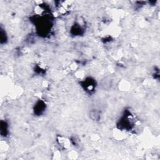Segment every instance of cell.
<instances>
[{
	"instance_id": "cell-5",
	"label": "cell",
	"mask_w": 160,
	"mask_h": 160,
	"mask_svg": "<svg viewBox=\"0 0 160 160\" xmlns=\"http://www.w3.org/2000/svg\"><path fill=\"white\" fill-rule=\"evenodd\" d=\"M1 35H0V38H1V43L3 44V43H5L7 41V35L6 34L5 31L1 28Z\"/></svg>"
},
{
	"instance_id": "cell-1",
	"label": "cell",
	"mask_w": 160,
	"mask_h": 160,
	"mask_svg": "<svg viewBox=\"0 0 160 160\" xmlns=\"http://www.w3.org/2000/svg\"><path fill=\"white\" fill-rule=\"evenodd\" d=\"M46 109V104L43 101H39L35 106L34 111L37 115H41Z\"/></svg>"
},
{
	"instance_id": "cell-3",
	"label": "cell",
	"mask_w": 160,
	"mask_h": 160,
	"mask_svg": "<svg viewBox=\"0 0 160 160\" xmlns=\"http://www.w3.org/2000/svg\"><path fill=\"white\" fill-rule=\"evenodd\" d=\"M83 29L81 26H80L79 24L77 25L74 24V26L71 28V33L74 35H80L83 33Z\"/></svg>"
},
{
	"instance_id": "cell-2",
	"label": "cell",
	"mask_w": 160,
	"mask_h": 160,
	"mask_svg": "<svg viewBox=\"0 0 160 160\" xmlns=\"http://www.w3.org/2000/svg\"><path fill=\"white\" fill-rule=\"evenodd\" d=\"M85 85L84 88L86 89L88 92H92L93 89L95 87V81H94V79H92L91 78H87L85 81Z\"/></svg>"
},
{
	"instance_id": "cell-4",
	"label": "cell",
	"mask_w": 160,
	"mask_h": 160,
	"mask_svg": "<svg viewBox=\"0 0 160 160\" xmlns=\"http://www.w3.org/2000/svg\"><path fill=\"white\" fill-rule=\"evenodd\" d=\"M8 133V125L6 121H1V134L2 136L6 137Z\"/></svg>"
}]
</instances>
